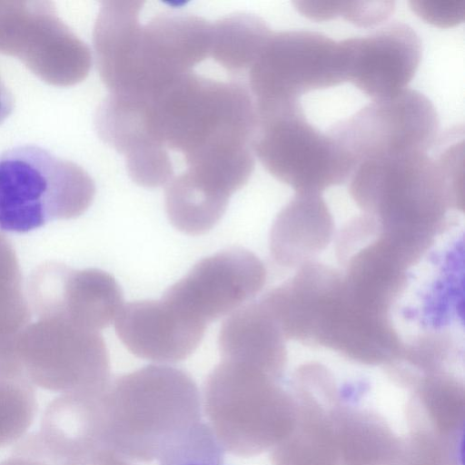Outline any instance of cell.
<instances>
[{"instance_id":"obj_9","label":"cell","mask_w":465,"mask_h":465,"mask_svg":"<svg viewBox=\"0 0 465 465\" xmlns=\"http://www.w3.org/2000/svg\"><path fill=\"white\" fill-rule=\"evenodd\" d=\"M0 53L61 86L84 80L92 64L89 47L47 1H0Z\"/></svg>"},{"instance_id":"obj_2","label":"cell","mask_w":465,"mask_h":465,"mask_svg":"<svg viewBox=\"0 0 465 465\" xmlns=\"http://www.w3.org/2000/svg\"><path fill=\"white\" fill-rule=\"evenodd\" d=\"M201 410L198 387L181 369L148 365L124 374L101 397L104 447L126 460H157L202 420Z\"/></svg>"},{"instance_id":"obj_16","label":"cell","mask_w":465,"mask_h":465,"mask_svg":"<svg viewBox=\"0 0 465 465\" xmlns=\"http://www.w3.org/2000/svg\"><path fill=\"white\" fill-rule=\"evenodd\" d=\"M116 334L134 355L156 362L188 358L200 344L206 325L159 301L124 305L114 320Z\"/></svg>"},{"instance_id":"obj_19","label":"cell","mask_w":465,"mask_h":465,"mask_svg":"<svg viewBox=\"0 0 465 465\" xmlns=\"http://www.w3.org/2000/svg\"><path fill=\"white\" fill-rule=\"evenodd\" d=\"M272 32L256 15H226L212 24L210 56L228 72L242 73L252 64Z\"/></svg>"},{"instance_id":"obj_4","label":"cell","mask_w":465,"mask_h":465,"mask_svg":"<svg viewBox=\"0 0 465 465\" xmlns=\"http://www.w3.org/2000/svg\"><path fill=\"white\" fill-rule=\"evenodd\" d=\"M278 314L287 339L352 355L389 354L402 349L387 316L363 306L343 274L309 263L282 287Z\"/></svg>"},{"instance_id":"obj_29","label":"cell","mask_w":465,"mask_h":465,"mask_svg":"<svg viewBox=\"0 0 465 465\" xmlns=\"http://www.w3.org/2000/svg\"><path fill=\"white\" fill-rule=\"evenodd\" d=\"M95 465H132L126 460L112 451L103 453Z\"/></svg>"},{"instance_id":"obj_18","label":"cell","mask_w":465,"mask_h":465,"mask_svg":"<svg viewBox=\"0 0 465 465\" xmlns=\"http://www.w3.org/2000/svg\"><path fill=\"white\" fill-rule=\"evenodd\" d=\"M285 341L277 322L260 299L236 310L223 322L218 343L222 360L263 371L282 359Z\"/></svg>"},{"instance_id":"obj_23","label":"cell","mask_w":465,"mask_h":465,"mask_svg":"<svg viewBox=\"0 0 465 465\" xmlns=\"http://www.w3.org/2000/svg\"><path fill=\"white\" fill-rule=\"evenodd\" d=\"M29 310L17 256L12 243L0 232V322L20 318Z\"/></svg>"},{"instance_id":"obj_26","label":"cell","mask_w":465,"mask_h":465,"mask_svg":"<svg viewBox=\"0 0 465 465\" xmlns=\"http://www.w3.org/2000/svg\"><path fill=\"white\" fill-rule=\"evenodd\" d=\"M292 4L303 16L322 22L339 15L341 0H295Z\"/></svg>"},{"instance_id":"obj_10","label":"cell","mask_w":465,"mask_h":465,"mask_svg":"<svg viewBox=\"0 0 465 465\" xmlns=\"http://www.w3.org/2000/svg\"><path fill=\"white\" fill-rule=\"evenodd\" d=\"M438 113L422 93L405 88L373 100L351 116L333 124L328 134L355 165L367 159L425 152L436 143Z\"/></svg>"},{"instance_id":"obj_6","label":"cell","mask_w":465,"mask_h":465,"mask_svg":"<svg viewBox=\"0 0 465 465\" xmlns=\"http://www.w3.org/2000/svg\"><path fill=\"white\" fill-rule=\"evenodd\" d=\"M247 72L257 118L300 105L305 93L346 81L340 41L310 30L272 32Z\"/></svg>"},{"instance_id":"obj_17","label":"cell","mask_w":465,"mask_h":465,"mask_svg":"<svg viewBox=\"0 0 465 465\" xmlns=\"http://www.w3.org/2000/svg\"><path fill=\"white\" fill-rule=\"evenodd\" d=\"M333 219L319 193H296L277 214L270 232L272 258L282 266L312 262L333 237Z\"/></svg>"},{"instance_id":"obj_11","label":"cell","mask_w":465,"mask_h":465,"mask_svg":"<svg viewBox=\"0 0 465 465\" xmlns=\"http://www.w3.org/2000/svg\"><path fill=\"white\" fill-rule=\"evenodd\" d=\"M212 24L183 12H163L134 32L122 74V88L150 94L167 85L210 55Z\"/></svg>"},{"instance_id":"obj_21","label":"cell","mask_w":465,"mask_h":465,"mask_svg":"<svg viewBox=\"0 0 465 465\" xmlns=\"http://www.w3.org/2000/svg\"><path fill=\"white\" fill-rule=\"evenodd\" d=\"M36 411L35 391L27 379H0V448L25 435Z\"/></svg>"},{"instance_id":"obj_25","label":"cell","mask_w":465,"mask_h":465,"mask_svg":"<svg viewBox=\"0 0 465 465\" xmlns=\"http://www.w3.org/2000/svg\"><path fill=\"white\" fill-rule=\"evenodd\" d=\"M394 10L395 2L391 0H341L339 16L359 27H372L386 21Z\"/></svg>"},{"instance_id":"obj_5","label":"cell","mask_w":465,"mask_h":465,"mask_svg":"<svg viewBox=\"0 0 465 465\" xmlns=\"http://www.w3.org/2000/svg\"><path fill=\"white\" fill-rule=\"evenodd\" d=\"M95 185L77 163L35 144L0 154V230L27 232L74 219L92 204Z\"/></svg>"},{"instance_id":"obj_28","label":"cell","mask_w":465,"mask_h":465,"mask_svg":"<svg viewBox=\"0 0 465 465\" xmlns=\"http://www.w3.org/2000/svg\"><path fill=\"white\" fill-rule=\"evenodd\" d=\"M0 465H50L47 462L23 455L14 454L12 457L0 461Z\"/></svg>"},{"instance_id":"obj_7","label":"cell","mask_w":465,"mask_h":465,"mask_svg":"<svg viewBox=\"0 0 465 465\" xmlns=\"http://www.w3.org/2000/svg\"><path fill=\"white\" fill-rule=\"evenodd\" d=\"M27 381L62 393L103 391L111 381L110 359L100 331L63 318H38L18 340Z\"/></svg>"},{"instance_id":"obj_24","label":"cell","mask_w":465,"mask_h":465,"mask_svg":"<svg viewBox=\"0 0 465 465\" xmlns=\"http://www.w3.org/2000/svg\"><path fill=\"white\" fill-rule=\"evenodd\" d=\"M411 9L425 22L449 28L465 19V0H411Z\"/></svg>"},{"instance_id":"obj_14","label":"cell","mask_w":465,"mask_h":465,"mask_svg":"<svg viewBox=\"0 0 465 465\" xmlns=\"http://www.w3.org/2000/svg\"><path fill=\"white\" fill-rule=\"evenodd\" d=\"M266 392L262 371L249 365L222 360L208 375L203 411L224 451L248 456L262 443Z\"/></svg>"},{"instance_id":"obj_20","label":"cell","mask_w":465,"mask_h":465,"mask_svg":"<svg viewBox=\"0 0 465 465\" xmlns=\"http://www.w3.org/2000/svg\"><path fill=\"white\" fill-rule=\"evenodd\" d=\"M228 203V198L208 191L183 172L167 183L168 218L176 229L187 234L210 231L225 213Z\"/></svg>"},{"instance_id":"obj_1","label":"cell","mask_w":465,"mask_h":465,"mask_svg":"<svg viewBox=\"0 0 465 465\" xmlns=\"http://www.w3.org/2000/svg\"><path fill=\"white\" fill-rule=\"evenodd\" d=\"M146 130L156 144L190 166L212 155L252 147L258 120L248 87L191 71L143 96Z\"/></svg>"},{"instance_id":"obj_27","label":"cell","mask_w":465,"mask_h":465,"mask_svg":"<svg viewBox=\"0 0 465 465\" xmlns=\"http://www.w3.org/2000/svg\"><path fill=\"white\" fill-rule=\"evenodd\" d=\"M13 110V96L9 90L0 80V123H2Z\"/></svg>"},{"instance_id":"obj_15","label":"cell","mask_w":465,"mask_h":465,"mask_svg":"<svg viewBox=\"0 0 465 465\" xmlns=\"http://www.w3.org/2000/svg\"><path fill=\"white\" fill-rule=\"evenodd\" d=\"M340 43L346 81L373 100L389 98L404 90L421 59L418 34L401 21Z\"/></svg>"},{"instance_id":"obj_12","label":"cell","mask_w":465,"mask_h":465,"mask_svg":"<svg viewBox=\"0 0 465 465\" xmlns=\"http://www.w3.org/2000/svg\"><path fill=\"white\" fill-rule=\"evenodd\" d=\"M31 311L38 318H63L98 331L115 320L124 302L115 279L96 268L74 270L58 262H44L26 286Z\"/></svg>"},{"instance_id":"obj_8","label":"cell","mask_w":465,"mask_h":465,"mask_svg":"<svg viewBox=\"0 0 465 465\" xmlns=\"http://www.w3.org/2000/svg\"><path fill=\"white\" fill-rule=\"evenodd\" d=\"M252 151L263 167L296 193H319L349 180L356 165L302 106L258 119Z\"/></svg>"},{"instance_id":"obj_3","label":"cell","mask_w":465,"mask_h":465,"mask_svg":"<svg viewBox=\"0 0 465 465\" xmlns=\"http://www.w3.org/2000/svg\"><path fill=\"white\" fill-rule=\"evenodd\" d=\"M349 192L381 232L432 242L449 225L448 211H463L464 197L438 158L411 152L360 162Z\"/></svg>"},{"instance_id":"obj_22","label":"cell","mask_w":465,"mask_h":465,"mask_svg":"<svg viewBox=\"0 0 465 465\" xmlns=\"http://www.w3.org/2000/svg\"><path fill=\"white\" fill-rule=\"evenodd\" d=\"M224 450L210 425L194 423L161 453L159 465H223Z\"/></svg>"},{"instance_id":"obj_13","label":"cell","mask_w":465,"mask_h":465,"mask_svg":"<svg viewBox=\"0 0 465 465\" xmlns=\"http://www.w3.org/2000/svg\"><path fill=\"white\" fill-rule=\"evenodd\" d=\"M266 276L263 262L254 253L232 248L199 261L162 299L206 325L255 296Z\"/></svg>"}]
</instances>
